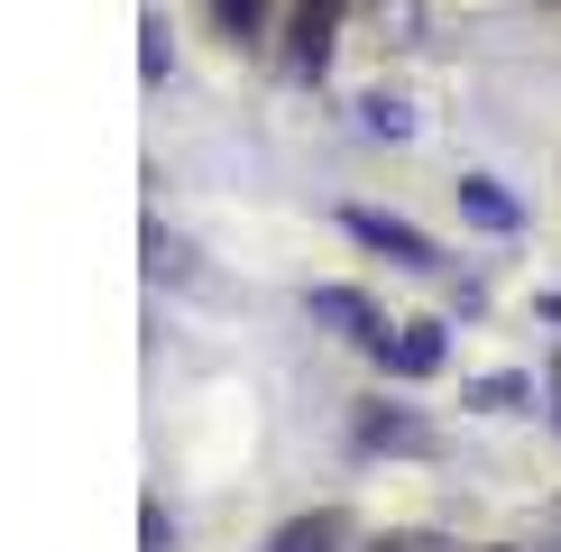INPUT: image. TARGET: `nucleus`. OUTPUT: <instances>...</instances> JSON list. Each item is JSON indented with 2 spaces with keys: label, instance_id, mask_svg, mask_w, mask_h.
Returning <instances> with one entry per match:
<instances>
[{
  "label": "nucleus",
  "instance_id": "nucleus-6",
  "mask_svg": "<svg viewBox=\"0 0 561 552\" xmlns=\"http://www.w3.org/2000/svg\"><path fill=\"white\" fill-rule=\"evenodd\" d=\"M460 212L488 230H516V194H497V175H460Z\"/></svg>",
  "mask_w": 561,
  "mask_h": 552
},
{
  "label": "nucleus",
  "instance_id": "nucleus-9",
  "mask_svg": "<svg viewBox=\"0 0 561 552\" xmlns=\"http://www.w3.org/2000/svg\"><path fill=\"white\" fill-rule=\"evenodd\" d=\"M359 111H368V129H378V138H405V129H414V111L387 102V92H378V102H359Z\"/></svg>",
  "mask_w": 561,
  "mask_h": 552
},
{
  "label": "nucleus",
  "instance_id": "nucleus-8",
  "mask_svg": "<svg viewBox=\"0 0 561 552\" xmlns=\"http://www.w3.org/2000/svg\"><path fill=\"white\" fill-rule=\"evenodd\" d=\"M213 19H221L230 37H259L267 28V0H213Z\"/></svg>",
  "mask_w": 561,
  "mask_h": 552
},
{
  "label": "nucleus",
  "instance_id": "nucleus-4",
  "mask_svg": "<svg viewBox=\"0 0 561 552\" xmlns=\"http://www.w3.org/2000/svg\"><path fill=\"white\" fill-rule=\"evenodd\" d=\"M359 442L368 451H433V424H414L396 405H359Z\"/></svg>",
  "mask_w": 561,
  "mask_h": 552
},
{
  "label": "nucleus",
  "instance_id": "nucleus-3",
  "mask_svg": "<svg viewBox=\"0 0 561 552\" xmlns=\"http://www.w3.org/2000/svg\"><path fill=\"white\" fill-rule=\"evenodd\" d=\"M378 359L396 368V378H433V368H442V322H396V341Z\"/></svg>",
  "mask_w": 561,
  "mask_h": 552
},
{
  "label": "nucleus",
  "instance_id": "nucleus-11",
  "mask_svg": "<svg viewBox=\"0 0 561 552\" xmlns=\"http://www.w3.org/2000/svg\"><path fill=\"white\" fill-rule=\"evenodd\" d=\"M552 396H561V368H552ZM552 424H561V405H552Z\"/></svg>",
  "mask_w": 561,
  "mask_h": 552
},
{
  "label": "nucleus",
  "instance_id": "nucleus-2",
  "mask_svg": "<svg viewBox=\"0 0 561 552\" xmlns=\"http://www.w3.org/2000/svg\"><path fill=\"white\" fill-rule=\"evenodd\" d=\"M313 322H332V332L359 341V350H387V313L368 304L359 286H313Z\"/></svg>",
  "mask_w": 561,
  "mask_h": 552
},
{
  "label": "nucleus",
  "instance_id": "nucleus-5",
  "mask_svg": "<svg viewBox=\"0 0 561 552\" xmlns=\"http://www.w3.org/2000/svg\"><path fill=\"white\" fill-rule=\"evenodd\" d=\"M332 19H341V0H304V10H295V65H304V74L332 65Z\"/></svg>",
  "mask_w": 561,
  "mask_h": 552
},
{
  "label": "nucleus",
  "instance_id": "nucleus-1",
  "mask_svg": "<svg viewBox=\"0 0 561 552\" xmlns=\"http://www.w3.org/2000/svg\"><path fill=\"white\" fill-rule=\"evenodd\" d=\"M341 230H350V240H368V249H387L396 267H442V249H433L414 221H396V212H368V203H350Z\"/></svg>",
  "mask_w": 561,
  "mask_h": 552
},
{
  "label": "nucleus",
  "instance_id": "nucleus-12",
  "mask_svg": "<svg viewBox=\"0 0 561 552\" xmlns=\"http://www.w3.org/2000/svg\"><path fill=\"white\" fill-rule=\"evenodd\" d=\"M552 552H561V543H552Z\"/></svg>",
  "mask_w": 561,
  "mask_h": 552
},
{
  "label": "nucleus",
  "instance_id": "nucleus-7",
  "mask_svg": "<svg viewBox=\"0 0 561 552\" xmlns=\"http://www.w3.org/2000/svg\"><path fill=\"white\" fill-rule=\"evenodd\" d=\"M332 534H341L332 516H304V525H286V534H276L267 552H332Z\"/></svg>",
  "mask_w": 561,
  "mask_h": 552
},
{
  "label": "nucleus",
  "instance_id": "nucleus-10",
  "mask_svg": "<svg viewBox=\"0 0 561 552\" xmlns=\"http://www.w3.org/2000/svg\"><path fill=\"white\" fill-rule=\"evenodd\" d=\"M525 396H534L525 378H488V387H479V405H488V414H506V405H525Z\"/></svg>",
  "mask_w": 561,
  "mask_h": 552
}]
</instances>
